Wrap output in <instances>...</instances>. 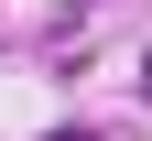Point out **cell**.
<instances>
[{
	"label": "cell",
	"mask_w": 152,
	"mask_h": 141,
	"mask_svg": "<svg viewBox=\"0 0 152 141\" xmlns=\"http://www.w3.org/2000/svg\"><path fill=\"white\" fill-rule=\"evenodd\" d=\"M54 141H98V130H54Z\"/></svg>",
	"instance_id": "6da1fadb"
},
{
	"label": "cell",
	"mask_w": 152,
	"mask_h": 141,
	"mask_svg": "<svg viewBox=\"0 0 152 141\" xmlns=\"http://www.w3.org/2000/svg\"><path fill=\"white\" fill-rule=\"evenodd\" d=\"M141 98H152V54H141Z\"/></svg>",
	"instance_id": "7a4b0ae2"
}]
</instances>
